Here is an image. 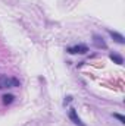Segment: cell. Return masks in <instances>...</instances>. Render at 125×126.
I'll return each instance as SVG.
<instances>
[{"label":"cell","mask_w":125,"mask_h":126,"mask_svg":"<svg viewBox=\"0 0 125 126\" xmlns=\"http://www.w3.org/2000/svg\"><path fill=\"white\" fill-rule=\"evenodd\" d=\"M16 87H21L19 79L7 76V75H0V90L1 88H16Z\"/></svg>","instance_id":"obj_1"},{"label":"cell","mask_w":125,"mask_h":126,"mask_svg":"<svg viewBox=\"0 0 125 126\" xmlns=\"http://www.w3.org/2000/svg\"><path fill=\"white\" fill-rule=\"evenodd\" d=\"M66 51L69 54H85L88 51V47L84 46V44H78V46H72V47H68Z\"/></svg>","instance_id":"obj_2"},{"label":"cell","mask_w":125,"mask_h":126,"mask_svg":"<svg viewBox=\"0 0 125 126\" xmlns=\"http://www.w3.org/2000/svg\"><path fill=\"white\" fill-rule=\"evenodd\" d=\"M68 116H69V119L75 123V125L78 126H85L83 122H81V119L78 117V114H77V110L75 109H69V113H68Z\"/></svg>","instance_id":"obj_3"},{"label":"cell","mask_w":125,"mask_h":126,"mask_svg":"<svg viewBox=\"0 0 125 126\" xmlns=\"http://www.w3.org/2000/svg\"><path fill=\"white\" fill-rule=\"evenodd\" d=\"M107 32H109V35H110L116 43H119V44H124L125 43V38H124L122 34H119V32H116V31H110V30H109Z\"/></svg>","instance_id":"obj_4"},{"label":"cell","mask_w":125,"mask_h":126,"mask_svg":"<svg viewBox=\"0 0 125 126\" xmlns=\"http://www.w3.org/2000/svg\"><path fill=\"white\" fill-rule=\"evenodd\" d=\"M110 60H113L116 64H122V63H124L122 56H121V54H116V53H110Z\"/></svg>","instance_id":"obj_5"},{"label":"cell","mask_w":125,"mask_h":126,"mask_svg":"<svg viewBox=\"0 0 125 126\" xmlns=\"http://www.w3.org/2000/svg\"><path fill=\"white\" fill-rule=\"evenodd\" d=\"M13 100H15V97L12 94H4L1 97V101H3V104H12L13 103Z\"/></svg>","instance_id":"obj_6"},{"label":"cell","mask_w":125,"mask_h":126,"mask_svg":"<svg viewBox=\"0 0 125 126\" xmlns=\"http://www.w3.org/2000/svg\"><path fill=\"white\" fill-rule=\"evenodd\" d=\"M94 43H96V46H97L99 48H100V47H102V48H106V43H104L103 38H100L99 35H94Z\"/></svg>","instance_id":"obj_7"},{"label":"cell","mask_w":125,"mask_h":126,"mask_svg":"<svg viewBox=\"0 0 125 126\" xmlns=\"http://www.w3.org/2000/svg\"><path fill=\"white\" fill-rule=\"evenodd\" d=\"M113 117H115V119H118V120H119L121 123H125V117L122 116V114H118V113H113Z\"/></svg>","instance_id":"obj_8"}]
</instances>
